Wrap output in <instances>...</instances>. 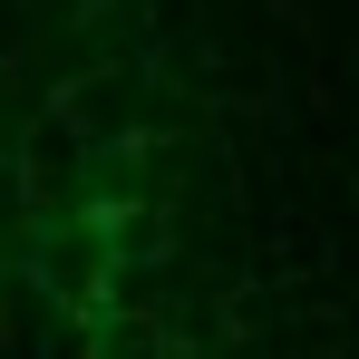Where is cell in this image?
Wrapping results in <instances>:
<instances>
[{
  "label": "cell",
  "instance_id": "obj_1",
  "mask_svg": "<svg viewBox=\"0 0 359 359\" xmlns=\"http://www.w3.org/2000/svg\"><path fill=\"white\" fill-rule=\"evenodd\" d=\"M29 272H39L49 311L97 320V301H107V282H117V243H107V224H49V233L29 243Z\"/></svg>",
  "mask_w": 359,
  "mask_h": 359
},
{
  "label": "cell",
  "instance_id": "obj_2",
  "mask_svg": "<svg viewBox=\"0 0 359 359\" xmlns=\"http://www.w3.org/2000/svg\"><path fill=\"white\" fill-rule=\"evenodd\" d=\"M78 330H88V359H165V340H156L146 311H97V320H78Z\"/></svg>",
  "mask_w": 359,
  "mask_h": 359
}]
</instances>
